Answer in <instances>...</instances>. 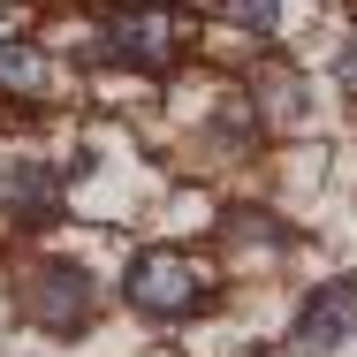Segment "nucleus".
I'll list each match as a JSON object with an SVG mask.
<instances>
[{
    "label": "nucleus",
    "mask_w": 357,
    "mask_h": 357,
    "mask_svg": "<svg viewBox=\"0 0 357 357\" xmlns=\"http://www.w3.org/2000/svg\"><path fill=\"white\" fill-rule=\"evenodd\" d=\"M130 304L152 312V319L190 312V304H198V266H190L183 251H144L137 266H130Z\"/></svg>",
    "instance_id": "f257e3e1"
},
{
    "label": "nucleus",
    "mask_w": 357,
    "mask_h": 357,
    "mask_svg": "<svg viewBox=\"0 0 357 357\" xmlns=\"http://www.w3.org/2000/svg\"><path fill=\"white\" fill-rule=\"evenodd\" d=\"M107 46L122 61H137V69H167L175 46H183V15H167V8H122L107 23Z\"/></svg>",
    "instance_id": "f03ea898"
},
{
    "label": "nucleus",
    "mask_w": 357,
    "mask_h": 357,
    "mask_svg": "<svg viewBox=\"0 0 357 357\" xmlns=\"http://www.w3.org/2000/svg\"><path fill=\"white\" fill-rule=\"evenodd\" d=\"M350 327H357V282H327L319 296H304V312H296V342H304V357L342 350Z\"/></svg>",
    "instance_id": "7ed1b4c3"
},
{
    "label": "nucleus",
    "mask_w": 357,
    "mask_h": 357,
    "mask_svg": "<svg viewBox=\"0 0 357 357\" xmlns=\"http://www.w3.org/2000/svg\"><path fill=\"white\" fill-rule=\"evenodd\" d=\"M31 312H38L46 327L76 335V327H84V312H91V274H84V266H69V259L38 266V282H31Z\"/></svg>",
    "instance_id": "20e7f679"
},
{
    "label": "nucleus",
    "mask_w": 357,
    "mask_h": 357,
    "mask_svg": "<svg viewBox=\"0 0 357 357\" xmlns=\"http://www.w3.org/2000/svg\"><path fill=\"white\" fill-rule=\"evenodd\" d=\"M46 84H54V69H46V54H38V46H23V38H8V46H0V91L38 99Z\"/></svg>",
    "instance_id": "39448f33"
},
{
    "label": "nucleus",
    "mask_w": 357,
    "mask_h": 357,
    "mask_svg": "<svg viewBox=\"0 0 357 357\" xmlns=\"http://www.w3.org/2000/svg\"><path fill=\"white\" fill-rule=\"evenodd\" d=\"M0 198H8L15 213H46V206H54V175H46V167H8V175H0Z\"/></svg>",
    "instance_id": "423d86ee"
},
{
    "label": "nucleus",
    "mask_w": 357,
    "mask_h": 357,
    "mask_svg": "<svg viewBox=\"0 0 357 357\" xmlns=\"http://www.w3.org/2000/svg\"><path fill=\"white\" fill-rule=\"evenodd\" d=\"M266 99H274V114H282V122H304V84H296V76H266Z\"/></svg>",
    "instance_id": "0eeeda50"
},
{
    "label": "nucleus",
    "mask_w": 357,
    "mask_h": 357,
    "mask_svg": "<svg viewBox=\"0 0 357 357\" xmlns=\"http://www.w3.org/2000/svg\"><path fill=\"white\" fill-rule=\"evenodd\" d=\"M228 23H243V31H259V38H266L282 15H274V0H228Z\"/></svg>",
    "instance_id": "6e6552de"
},
{
    "label": "nucleus",
    "mask_w": 357,
    "mask_h": 357,
    "mask_svg": "<svg viewBox=\"0 0 357 357\" xmlns=\"http://www.w3.org/2000/svg\"><path fill=\"white\" fill-rule=\"evenodd\" d=\"M342 84H357V38L342 46Z\"/></svg>",
    "instance_id": "1a4fd4ad"
},
{
    "label": "nucleus",
    "mask_w": 357,
    "mask_h": 357,
    "mask_svg": "<svg viewBox=\"0 0 357 357\" xmlns=\"http://www.w3.org/2000/svg\"><path fill=\"white\" fill-rule=\"evenodd\" d=\"M0 15H8V0H0Z\"/></svg>",
    "instance_id": "9d476101"
}]
</instances>
